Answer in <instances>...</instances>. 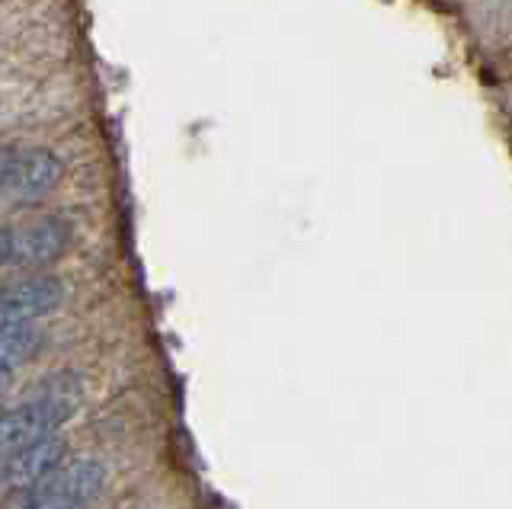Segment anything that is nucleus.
<instances>
[{"label": "nucleus", "mask_w": 512, "mask_h": 509, "mask_svg": "<svg viewBox=\"0 0 512 509\" xmlns=\"http://www.w3.org/2000/svg\"><path fill=\"white\" fill-rule=\"evenodd\" d=\"M77 404H80V388L77 378L71 375V381H61V385L55 381L52 388L32 397V401L4 410L0 413V461L52 439L77 413Z\"/></svg>", "instance_id": "obj_1"}, {"label": "nucleus", "mask_w": 512, "mask_h": 509, "mask_svg": "<svg viewBox=\"0 0 512 509\" xmlns=\"http://www.w3.org/2000/svg\"><path fill=\"white\" fill-rule=\"evenodd\" d=\"M106 465L96 458H74L45 474L42 481L23 487L32 509H87L103 493Z\"/></svg>", "instance_id": "obj_2"}, {"label": "nucleus", "mask_w": 512, "mask_h": 509, "mask_svg": "<svg viewBox=\"0 0 512 509\" xmlns=\"http://www.w3.org/2000/svg\"><path fill=\"white\" fill-rule=\"evenodd\" d=\"M64 282L58 276H29L0 292V324H36L39 317L64 305Z\"/></svg>", "instance_id": "obj_3"}, {"label": "nucleus", "mask_w": 512, "mask_h": 509, "mask_svg": "<svg viewBox=\"0 0 512 509\" xmlns=\"http://www.w3.org/2000/svg\"><path fill=\"white\" fill-rule=\"evenodd\" d=\"M71 244V225L64 218L45 215L26 221L20 228H10V260L13 266H45L58 260Z\"/></svg>", "instance_id": "obj_4"}, {"label": "nucleus", "mask_w": 512, "mask_h": 509, "mask_svg": "<svg viewBox=\"0 0 512 509\" xmlns=\"http://www.w3.org/2000/svg\"><path fill=\"white\" fill-rule=\"evenodd\" d=\"M61 465H64V439L52 436V439H45L39 445H32V449L20 452V455L7 458L0 477H4L13 490H20V487L42 481L45 474H52Z\"/></svg>", "instance_id": "obj_5"}, {"label": "nucleus", "mask_w": 512, "mask_h": 509, "mask_svg": "<svg viewBox=\"0 0 512 509\" xmlns=\"http://www.w3.org/2000/svg\"><path fill=\"white\" fill-rule=\"evenodd\" d=\"M61 161L55 151L48 148H26L16 151V167H13V180L10 189L20 196H42L48 189H55L61 180Z\"/></svg>", "instance_id": "obj_6"}, {"label": "nucleus", "mask_w": 512, "mask_h": 509, "mask_svg": "<svg viewBox=\"0 0 512 509\" xmlns=\"http://www.w3.org/2000/svg\"><path fill=\"white\" fill-rule=\"evenodd\" d=\"M42 346L36 324H0V375H13L16 365L29 362Z\"/></svg>", "instance_id": "obj_7"}, {"label": "nucleus", "mask_w": 512, "mask_h": 509, "mask_svg": "<svg viewBox=\"0 0 512 509\" xmlns=\"http://www.w3.org/2000/svg\"><path fill=\"white\" fill-rule=\"evenodd\" d=\"M16 167V148H0V189H10Z\"/></svg>", "instance_id": "obj_8"}, {"label": "nucleus", "mask_w": 512, "mask_h": 509, "mask_svg": "<svg viewBox=\"0 0 512 509\" xmlns=\"http://www.w3.org/2000/svg\"><path fill=\"white\" fill-rule=\"evenodd\" d=\"M0 509H32L29 506V497H26V490L20 487V490H10L7 497H4V503H0Z\"/></svg>", "instance_id": "obj_9"}, {"label": "nucleus", "mask_w": 512, "mask_h": 509, "mask_svg": "<svg viewBox=\"0 0 512 509\" xmlns=\"http://www.w3.org/2000/svg\"><path fill=\"white\" fill-rule=\"evenodd\" d=\"M10 260V228H0V266Z\"/></svg>", "instance_id": "obj_10"}, {"label": "nucleus", "mask_w": 512, "mask_h": 509, "mask_svg": "<svg viewBox=\"0 0 512 509\" xmlns=\"http://www.w3.org/2000/svg\"><path fill=\"white\" fill-rule=\"evenodd\" d=\"M10 381H13V375H0V397L10 391Z\"/></svg>", "instance_id": "obj_11"}]
</instances>
